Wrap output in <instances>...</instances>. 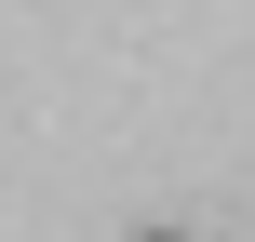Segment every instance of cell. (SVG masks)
Here are the masks:
<instances>
[{
	"mask_svg": "<svg viewBox=\"0 0 255 242\" xmlns=\"http://www.w3.org/2000/svg\"><path fill=\"white\" fill-rule=\"evenodd\" d=\"M134 242H188V229H134Z\"/></svg>",
	"mask_w": 255,
	"mask_h": 242,
	"instance_id": "1",
	"label": "cell"
}]
</instances>
